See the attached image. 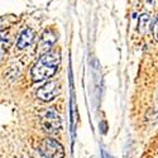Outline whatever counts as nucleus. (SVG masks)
Returning <instances> with one entry per match:
<instances>
[{"label": "nucleus", "instance_id": "9", "mask_svg": "<svg viewBox=\"0 0 158 158\" xmlns=\"http://www.w3.org/2000/svg\"><path fill=\"white\" fill-rule=\"evenodd\" d=\"M39 158H47V157H43V156H41V157H39Z\"/></svg>", "mask_w": 158, "mask_h": 158}, {"label": "nucleus", "instance_id": "5", "mask_svg": "<svg viewBox=\"0 0 158 158\" xmlns=\"http://www.w3.org/2000/svg\"><path fill=\"white\" fill-rule=\"evenodd\" d=\"M34 41V32L31 28H25L20 34L17 41V48L18 49H24L28 46L32 44V42Z\"/></svg>", "mask_w": 158, "mask_h": 158}, {"label": "nucleus", "instance_id": "8", "mask_svg": "<svg viewBox=\"0 0 158 158\" xmlns=\"http://www.w3.org/2000/svg\"><path fill=\"white\" fill-rule=\"evenodd\" d=\"M152 33H153V38H154V41L158 42V15L153 23V27H152Z\"/></svg>", "mask_w": 158, "mask_h": 158}, {"label": "nucleus", "instance_id": "2", "mask_svg": "<svg viewBox=\"0 0 158 158\" xmlns=\"http://www.w3.org/2000/svg\"><path fill=\"white\" fill-rule=\"evenodd\" d=\"M38 151L41 153V156L47 157V158H63L64 157V149L62 147V144L52 138H44L39 143Z\"/></svg>", "mask_w": 158, "mask_h": 158}, {"label": "nucleus", "instance_id": "6", "mask_svg": "<svg viewBox=\"0 0 158 158\" xmlns=\"http://www.w3.org/2000/svg\"><path fill=\"white\" fill-rule=\"evenodd\" d=\"M149 25H151V17H149V14H147V13H144V14H142L139 17V23H138L139 32L146 33L147 29L149 28Z\"/></svg>", "mask_w": 158, "mask_h": 158}, {"label": "nucleus", "instance_id": "4", "mask_svg": "<svg viewBox=\"0 0 158 158\" xmlns=\"http://www.w3.org/2000/svg\"><path fill=\"white\" fill-rule=\"evenodd\" d=\"M43 125L49 133H58L61 129V116L53 109H49L43 116Z\"/></svg>", "mask_w": 158, "mask_h": 158}, {"label": "nucleus", "instance_id": "3", "mask_svg": "<svg viewBox=\"0 0 158 158\" xmlns=\"http://www.w3.org/2000/svg\"><path fill=\"white\" fill-rule=\"evenodd\" d=\"M60 94V85L56 81H51L43 85L42 87H39L37 91L38 99H41L43 101H51L55 98H57Z\"/></svg>", "mask_w": 158, "mask_h": 158}, {"label": "nucleus", "instance_id": "7", "mask_svg": "<svg viewBox=\"0 0 158 158\" xmlns=\"http://www.w3.org/2000/svg\"><path fill=\"white\" fill-rule=\"evenodd\" d=\"M6 47H8V39H6V37L3 35V34H0V61H2V58L5 55Z\"/></svg>", "mask_w": 158, "mask_h": 158}, {"label": "nucleus", "instance_id": "1", "mask_svg": "<svg viewBox=\"0 0 158 158\" xmlns=\"http://www.w3.org/2000/svg\"><path fill=\"white\" fill-rule=\"evenodd\" d=\"M61 58L60 53L56 51L53 52H46V53L37 61V63L33 66L31 71L32 80L34 82H39L47 80V78L52 77L58 70Z\"/></svg>", "mask_w": 158, "mask_h": 158}]
</instances>
